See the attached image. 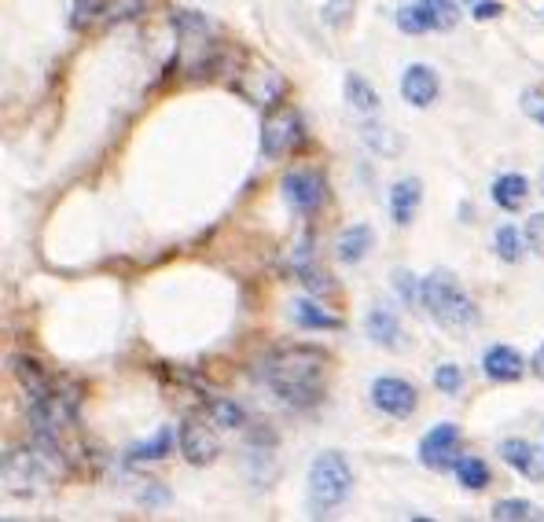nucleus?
I'll return each instance as SVG.
<instances>
[{
    "label": "nucleus",
    "instance_id": "nucleus-1",
    "mask_svg": "<svg viewBox=\"0 0 544 522\" xmlns=\"http://www.w3.org/2000/svg\"><path fill=\"white\" fill-rule=\"evenodd\" d=\"M258 379L287 409H313L328 390V353L320 346H280L258 364Z\"/></svg>",
    "mask_w": 544,
    "mask_h": 522
},
{
    "label": "nucleus",
    "instance_id": "nucleus-2",
    "mask_svg": "<svg viewBox=\"0 0 544 522\" xmlns=\"http://www.w3.org/2000/svg\"><path fill=\"white\" fill-rule=\"evenodd\" d=\"M420 302L445 331H464L478 320L475 298L467 295V287L453 273H445V269H434L431 276H423Z\"/></svg>",
    "mask_w": 544,
    "mask_h": 522
},
{
    "label": "nucleus",
    "instance_id": "nucleus-3",
    "mask_svg": "<svg viewBox=\"0 0 544 522\" xmlns=\"http://www.w3.org/2000/svg\"><path fill=\"white\" fill-rule=\"evenodd\" d=\"M353 489V471L342 453H320L309 467V511L313 515H331L346 504Z\"/></svg>",
    "mask_w": 544,
    "mask_h": 522
},
{
    "label": "nucleus",
    "instance_id": "nucleus-4",
    "mask_svg": "<svg viewBox=\"0 0 544 522\" xmlns=\"http://www.w3.org/2000/svg\"><path fill=\"white\" fill-rule=\"evenodd\" d=\"M48 478H59V475L37 449H8V453H4V482H8V493H19V497L37 493V489H45Z\"/></svg>",
    "mask_w": 544,
    "mask_h": 522
},
{
    "label": "nucleus",
    "instance_id": "nucleus-5",
    "mask_svg": "<svg viewBox=\"0 0 544 522\" xmlns=\"http://www.w3.org/2000/svg\"><path fill=\"white\" fill-rule=\"evenodd\" d=\"M306 137V122L295 107H280L272 111L261 125V155L265 159H284L287 151H295Z\"/></svg>",
    "mask_w": 544,
    "mask_h": 522
},
{
    "label": "nucleus",
    "instance_id": "nucleus-6",
    "mask_svg": "<svg viewBox=\"0 0 544 522\" xmlns=\"http://www.w3.org/2000/svg\"><path fill=\"white\" fill-rule=\"evenodd\" d=\"M372 405L383 416H390V420H408L416 412V405H420V394L401 375H379L372 383Z\"/></svg>",
    "mask_w": 544,
    "mask_h": 522
},
{
    "label": "nucleus",
    "instance_id": "nucleus-7",
    "mask_svg": "<svg viewBox=\"0 0 544 522\" xmlns=\"http://www.w3.org/2000/svg\"><path fill=\"white\" fill-rule=\"evenodd\" d=\"M284 199L295 206L298 214H317L328 199V181L320 170H291L284 177Z\"/></svg>",
    "mask_w": 544,
    "mask_h": 522
},
{
    "label": "nucleus",
    "instance_id": "nucleus-8",
    "mask_svg": "<svg viewBox=\"0 0 544 522\" xmlns=\"http://www.w3.org/2000/svg\"><path fill=\"white\" fill-rule=\"evenodd\" d=\"M177 442H181V453L188 464L195 467H206L214 464L217 453H221V445H217L214 431H210V423H203L199 416H188L181 423V431H177Z\"/></svg>",
    "mask_w": 544,
    "mask_h": 522
},
{
    "label": "nucleus",
    "instance_id": "nucleus-9",
    "mask_svg": "<svg viewBox=\"0 0 544 522\" xmlns=\"http://www.w3.org/2000/svg\"><path fill=\"white\" fill-rule=\"evenodd\" d=\"M364 331H368V339L379 346V350H401L405 346V331H401V320L390 306L383 302H375L368 309V317H364Z\"/></svg>",
    "mask_w": 544,
    "mask_h": 522
},
{
    "label": "nucleus",
    "instance_id": "nucleus-10",
    "mask_svg": "<svg viewBox=\"0 0 544 522\" xmlns=\"http://www.w3.org/2000/svg\"><path fill=\"white\" fill-rule=\"evenodd\" d=\"M456 442H460V427H456V423H438L420 442V460L431 467L456 464Z\"/></svg>",
    "mask_w": 544,
    "mask_h": 522
},
{
    "label": "nucleus",
    "instance_id": "nucleus-11",
    "mask_svg": "<svg viewBox=\"0 0 544 522\" xmlns=\"http://www.w3.org/2000/svg\"><path fill=\"white\" fill-rule=\"evenodd\" d=\"M442 92V81L434 74V67L427 63H412V67L401 74V96H405L412 107H431Z\"/></svg>",
    "mask_w": 544,
    "mask_h": 522
},
{
    "label": "nucleus",
    "instance_id": "nucleus-12",
    "mask_svg": "<svg viewBox=\"0 0 544 522\" xmlns=\"http://www.w3.org/2000/svg\"><path fill=\"white\" fill-rule=\"evenodd\" d=\"M482 372H486L493 383H515V379H522V372H526V361H522V353L511 350V346H489V350L482 353Z\"/></svg>",
    "mask_w": 544,
    "mask_h": 522
},
{
    "label": "nucleus",
    "instance_id": "nucleus-13",
    "mask_svg": "<svg viewBox=\"0 0 544 522\" xmlns=\"http://www.w3.org/2000/svg\"><path fill=\"white\" fill-rule=\"evenodd\" d=\"M423 203V184L416 177H405L390 188V221L401 228H408L416 221V210Z\"/></svg>",
    "mask_w": 544,
    "mask_h": 522
},
{
    "label": "nucleus",
    "instance_id": "nucleus-14",
    "mask_svg": "<svg viewBox=\"0 0 544 522\" xmlns=\"http://www.w3.org/2000/svg\"><path fill=\"white\" fill-rule=\"evenodd\" d=\"M8 368H12L15 379L23 383V390L30 394V401H34V398H52V394H56V390H52V383H48V375H45V364H37L34 357L15 353V357H8Z\"/></svg>",
    "mask_w": 544,
    "mask_h": 522
},
{
    "label": "nucleus",
    "instance_id": "nucleus-15",
    "mask_svg": "<svg viewBox=\"0 0 544 522\" xmlns=\"http://www.w3.org/2000/svg\"><path fill=\"white\" fill-rule=\"evenodd\" d=\"M372 239H375V232L368 225H353L339 236L335 254H339L342 265H361V261L368 258V250H372Z\"/></svg>",
    "mask_w": 544,
    "mask_h": 522
},
{
    "label": "nucleus",
    "instance_id": "nucleus-16",
    "mask_svg": "<svg viewBox=\"0 0 544 522\" xmlns=\"http://www.w3.org/2000/svg\"><path fill=\"white\" fill-rule=\"evenodd\" d=\"M526 195H530V181L522 177V173H504L493 181V203L504 210V214H515L522 203H526Z\"/></svg>",
    "mask_w": 544,
    "mask_h": 522
},
{
    "label": "nucleus",
    "instance_id": "nucleus-17",
    "mask_svg": "<svg viewBox=\"0 0 544 522\" xmlns=\"http://www.w3.org/2000/svg\"><path fill=\"white\" fill-rule=\"evenodd\" d=\"M500 456H504V464L515 467L519 475L526 478H541V464H537V449L530 442H522V438H508V442H500Z\"/></svg>",
    "mask_w": 544,
    "mask_h": 522
},
{
    "label": "nucleus",
    "instance_id": "nucleus-18",
    "mask_svg": "<svg viewBox=\"0 0 544 522\" xmlns=\"http://www.w3.org/2000/svg\"><path fill=\"white\" fill-rule=\"evenodd\" d=\"M291 317H295V324L302 331H335V328H342V320L328 317V313H324L313 298H298L295 306H291Z\"/></svg>",
    "mask_w": 544,
    "mask_h": 522
},
{
    "label": "nucleus",
    "instance_id": "nucleus-19",
    "mask_svg": "<svg viewBox=\"0 0 544 522\" xmlns=\"http://www.w3.org/2000/svg\"><path fill=\"white\" fill-rule=\"evenodd\" d=\"M346 100H350L353 111H361V114L379 111V92H375L372 85H368V78H361L357 70L346 74Z\"/></svg>",
    "mask_w": 544,
    "mask_h": 522
},
{
    "label": "nucleus",
    "instance_id": "nucleus-20",
    "mask_svg": "<svg viewBox=\"0 0 544 522\" xmlns=\"http://www.w3.org/2000/svg\"><path fill=\"white\" fill-rule=\"evenodd\" d=\"M493 243H497L500 261H508V265H519V261L526 258V247H530L526 232H522V228H515V225H500Z\"/></svg>",
    "mask_w": 544,
    "mask_h": 522
},
{
    "label": "nucleus",
    "instance_id": "nucleus-21",
    "mask_svg": "<svg viewBox=\"0 0 544 522\" xmlns=\"http://www.w3.org/2000/svg\"><path fill=\"white\" fill-rule=\"evenodd\" d=\"M456 482L464 489H471V493H478V489L489 486V467L486 460H478V456H456Z\"/></svg>",
    "mask_w": 544,
    "mask_h": 522
},
{
    "label": "nucleus",
    "instance_id": "nucleus-22",
    "mask_svg": "<svg viewBox=\"0 0 544 522\" xmlns=\"http://www.w3.org/2000/svg\"><path fill=\"white\" fill-rule=\"evenodd\" d=\"M489 515L497 522H541L544 519V511L537 508V504H530V500H497Z\"/></svg>",
    "mask_w": 544,
    "mask_h": 522
},
{
    "label": "nucleus",
    "instance_id": "nucleus-23",
    "mask_svg": "<svg viewBox=\"0 0 544 522\" xmlns=\"http://www.w3.org/2000/svg\"><path fill=\"white\" fill-rule=\"evenodd\" d=\"M170 445H173V431H170V427H159L151 442H140V445H133V449H129V460H133V464H144V460H162V456L170 453Z\"/></svg>",
    "mask_w": 544,
    "mask_h": 522
},
{
    "label": "nucleus",
    "instance_id": "nucleus-24",
    "mask_svg": "<svg viewBox=\"0 0 544 522\" xmlns=\"http://www.w3.org/2000/svg\"><path fill=\"white\" fill-rule=\"evenodd\" d=\"M397 26L408 30V34H427V30H438V19L423 4H408V8L397 12Z\"/></svg>",
    "mask_w": 544,
    "mask_h": 522
},
{
    "label": "nucleus",
    "instance_id": "nucleus-25",
    "mask_svg": "<svg viewBox=\"0 0 544 522\" xmlns=\"http://www.w3.org/2000/svg\"><path fill=\"white\" fill-rule=\"evenodd\" d=\"M206 412H210L214 427H228V431H236V427H243V423H247L243 409H239L236 401H228V398H214L210 405H206Z\"/></svg>",
    "mask_w": 544,
    "mask_h": 522
},
{
    "label": "nucleus",
    "instance_id": "nucleus-26",
    "mask_svg": "<svg viewBox=\"0 0 544 522\" xmlns=\"http://www.w3.org/2000/svg\"><path fill=\"white\" fill-rule=\"evenodd\" d=\"M103 12H111V0H74V15H70V23L78 26H89L92 19H103Z\"/></svg>",
    "mask_w": 544,
    "mask_h": 522
},
{
    "label": "nucleus",
    "instance_id": "nucleus-27",
    "mask_svg": "<svg viewBox=\"0 0 544 522\" xmlns=\"http://www.w3.org/2000/svg\"><path fill=\"white\" fill-rule=\"evenodd\" d=\"M434 386H438L442 394H449V398H456V394L464 390V372H460L456 364H438V372H434Z\"/></svg>",
    "mask_w": 544,
    "mask_h": 522
},
{
    "label": "nucleus",
    "instance_id": "nucleus-28",
    "mask_svg": "<svg viewBox=\"0 0 544 522\" xmlns=\"http://www.w3.org/2000/svg\"><path fill=\"white\" fill-rule=\"evenodd\" d=\"M416 4H423L427 12L438 19V30H449V26H456V0H416Z\"/></svg>",
    "mask_w": 544,
    "mask_h": 522
},
{
    "label": "nucleus",
    "instance_id": "nucleus-29",
    "mask_svg": "<svg viewBox=\"0 0 544 522\" xmlns=\"http://www.w3.org/2000/svg\"><path fill=\"white\" fill-rule=\"evenodd\" d=\"M522 114H526L530 122L544 125V92L541 89H526V92H522Z\"/></svg>",
    "mask_w": 544,
    "mask_h": 522
},
{
    "label": "nucleus",
    "instance_id": "nucleus-30",
    "mask_svg": "<svg viewBox=\"0 0 544 522\" xmlns=\"http://www.w3.org/2000/svg\"><path fill=\"white\" fill-rule=\"evenodd\" d=\"M350 12H353V0H328L324 4V19L331 26H346L350 23Z\"/></svg>",
    "mask_w": 544,
    "mask_h": 522
},
{
    "label": "nucleus",
    "instance_id": "nucleus-31",
    "mask_svg": "<svg viewBox=\"0 0 544 522\" xmlns=\"http://www.w3.org/2000/svg\"><path fill=\"white\" fill-rule=\"evenodd\" d=\"M504 15V4L500 0H475V19L486 23V19H500Z\"/></svg>",
    "mask_w": 544,
    "mask_h": 522
},
{
    "label": "nucleus",
    "instance_id": "nucleus-32",
    "mask_svg": "<svg viewBox=\"0 0 544 522\" xmlns=\"http://www.w3.org/2000/svg\"><path fill=\"white\" fill-rule=\"evenodd\" d=\"M526 239H530L533 250H544V214L530 217V228H526Z\"/></svg>",
    "mask_w": 544,
    "mask_h": 522
},
{
    "label": "nucleus",
    "instance_id": "nucleus-33",
    "mask_svg": "<svg viewBox=\"0 0 544 522\" xmlns=\"http://www.w3.org/2000/svg\"><path fill=\"white\" fill-rule=\"evenodd\" d=\"M530 368H533V375H537V379H544V346H537V353L530 357Z\"/></svg>",
    "mask_w": 544,
    "mask_h": 522
},
{
    "label": "nucleus",
    "instance_id": "nucleus-34",
    "mask_svg": "<svg viewBox=\"0 0 544 522\" xmlns=\"http://www.w3.org/2000/svg\"><path fill=\"white\" fill-rule=\"evenodd\" d=\"M541 184H544V173H541Z\"/></svg>",
    "mask_w": 544,
    "mask_h": 522
}]
</instances>
